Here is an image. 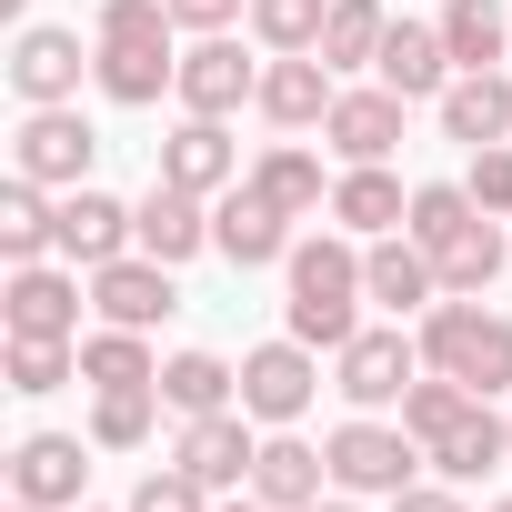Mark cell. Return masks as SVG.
<instances>
[{"label":"cell","instance_id":"1","mask_svg":"<svg viewBox=\"0 0 512 512\" xmlns=\"http://www.w3.org/2000/svg\"><path fill=\"white\" fill-rule=\"evenodd\" d=\"M362 241L352 231H302L292 262H282V332L312 352H342L362 332Z\"/></svg>","mask_w":512,"mask_h":512},{"label":"cell","instance_id":"2","mask_svg":"<svg viewBox=\"0 0 512 512\" xmlns=\"http://www.w3.org/2000/svg\"><path fill=\"white\" fill-rule=\"evenodd\" d=\"M412 342H422V362H432V372L472 382L482 402H502V392H512V312L442 292V302H432V312L412 322Z\"/></svg>","mask_w":512,"mask_h":512},{"label":"cell","instance_id":"3","mask_svg":"<svg viewBox=\"0 0 512 512\" xmlns=\"http://www.w3.org/2000/svg\"><path fill=\"white\" fill-rule=\"evenodd\" d=\"M322 452H332V492H362V502H402V492L422 482V462H432V452H422L402 422H382V412H352Z\"/></svg>","mask_w":512,"mask_h":512},{"label":"cell","instance_id":"4","mask_svg":"<svg viewBox=\"0 0 512 512\" xmlns=\"http://www.w3.org/2000/svg\"><path fill=\"white\" fill-rule=\"evenodd\" d=\"M422 382V342H402V322H362L332 352V392L352 412H402V392Z\"/></svg>","mask_w":512,"mask_h":512},{"label":"cell","instance_id":"5","mask_svg":"<svg viewBox=\"0 0 512 512\" xmlns=\"http://www.w3.org/2000/svg\"><path fill=\"white\" fill-rule=\"evenodd\" d=\"M312 392H322V352L312 342H251L241 352V412L262 422V432H292L302 412H312Z\"/></svg>","mask_w":512,"mask_h":512},{"label":"cell","instance_id":"6","mask_svg":"<svg viewBox=\"0 0 512 512\" xmlns=\"http://www.w3.org/2000/svg\"><path fill=\"white\" fill-rule=\"evenodd\" d=\"M101 161V131L81 121V101H51V111H21L11 131V171H31L41 191H81Z\"/></svg>","mask_w":512,"mask_h":512},{"label":"cell","instance_id":"7","mask_svg":"<svg viewBox=\"0 0 512 512\" xmlns=\"http://www.w3.org/2000/svg\"><path fill=\"white\" fill-rule=\"evenodd\" d=\"M292 241H302V231H292V211L251 191V171L211 201V251H221L231 272H282V262H292Z\"/></svg>","mask_w":512,"mask_h":512},{"label":"cell","instance_id":"8","mask_svg":"<svg viewBox=\"0 0 512 512\" xmlns=\"http://www.w3.org/2000/svg\"><path fill=\"white\" fill-rule=\"evenodd\" d=\"M171 101L201 111V121H231V111L262 101V61H241L231 31H201V41H181V81H171Z\"/></svg>","mask_w":512,"mask_h":512},{"label":"cell","instance_id":"9","mask_svg":"<svg viewBox=\"0 0 512 512\" xmlns=\"http://www.w3.org/2000/svg\"><path fill=\"white\" fill-rule=\"evenodd\" d=\"M0 322L31 342H81V262H11V292H0Z\"/></svg>","mask_w":512,"mask_h":512},{"label":"cell","instance_id":"10","mask_svg":"<svg viewBox=\"0 0 512 512\" xmlns=\"http://www.w3.org/2000/svg\"><path fill=\"white\" fill-rule=\"evenodd\" d=\"M171 462H181L191 482H211V492H251L262 422H251L241 402H231V412H191V422H181V442H171Z\"/></svg>","mask_w":512,"mask_h":512},{"label":"cell","instance_id":"11","mask_svg":"<svg viewBox=\"0 0 512 512\" xmlns=\"http://www.w3.org/2000/svg\"><path fill=\"white\" fill-rule=\"evenodd\" d=\"M91 432H21L11 452V502H41V512H81L91 492Z\"/></svg>","mask_w":512,"mask_h":512},{"label":"cell","instance_id":"12","mask_svg":"<svg viewBox=\"0 0 512 512\" xmlns=\"http://www.w3.org/2000/svg\"><path fill=\"white\" fill-rule=\"evenodd\" d=\"M332 101H342V71H332L322 51H272V61H262V101H251V111H262L272 131H322Z\"/></svg>","mask_w":512,"mask_h":512},{"label":"cell","instance_id":"13","mask_svg":"<svg viewBox=\"0 0 512 512\" xmlns=\"http://www.w3.org/2000/svg\"><path fill=\"white\" fill-rule=\"evenodd\" d=\"M81 31H61V21H21L11 31V91H21V111H51V101H81Z\"/></svg>","mask_w":512,"mask_h":512},{"label":"cell","instance_id":"14","mask_svg":"<svg viewBox=\"0 0 512 512\" xmlns=\"http://www.w3.org/2000/svg\"><path fill=\"white\" fill-rule=\"evenodd\" d=\"M402 91L392 81H342V101H332V121H322V141H332V161L352 171V161H392L402 151Z\"/></svg>","mask_w":512,"mask_h":512},{"label":"cell","instance_id":"15","mask_svg":"<svg viewBox=\"0 0 512 512\" xmlns=\"http://www.w3.org/2000/svg\"><path fill=\"white\" fill-rule=\"evenodd\" d=\"M362 292H372L392 322H422V312L442 302V262H432L412 231H382V241H362Z\"/></svg>","mask_w":512,"mask_h":512},{"label":"cell","instance_id":"16","mask_svg":"<svg viewBox=\"0 0 512 512\" xmlns=\"http://www.w3.org/2000/svg\"><path fill=\"white\" fill-rule=\"evenodd\" d=\"M91 312L121 322V332H161V322L181 312L171 262H151V251H121V262H101V272H91Z\"/></svg>","mask_w":512,"mask_h":512},{"label":"cell","instance_id":"17","mask_svg":"<svg viewBox=\"0 0 512 512\" xmlns=\"http://www.w3.org/2000/svg\"><path fill=\"white\" fill-rule=\"evenodd\" d=\"M161 181H181V191L221 201V191L241 181V141H231V121H201V111H181V121L161 131Z\"/></svg>","mask_w":512,"mask_h":512},{"label":"cell","instance_id":"18","mask_svg":"<svg viewBox=\"0 0 512 512\" xmlns=\"http://www.w3.org/2000/svg\"><path fill=\"white\" fill-rule=\"evenodd\" d=\"M61 262H81V272H101V262H121V251H141V231H131V201H111L101 181H81V191H61Z\"/></svg>","mask_w":512,"mask_h":512},{"label":"cell","instance_id":"19","mask_svg":"<svg viewBox=\"0 0 512 512\" xmlns=\"http://www.w3.org/2000/svg\"><path fill=\"white\" fill-rule=\"evenodd\" d=\"M131 231H141V251L151 262H191V251H211V201L201 191H181V181H151L141 201H131Z\"/></svg>","mask_w":512,"mask_h":512},{"label":"cell","instance_id":"20","mask_svg":"<svg viewBox=\"0 0 512 512\" xmlns=\"http://www.w3.org/2000/svg\"><path fill=\"white\" fill-rule=\"evenodd\" d=\"M432 111H442V141L492 151V141H512V71H502V61H492V71H452V91H442Z\"/></svg>","mask_w":512,"mask_h":512},{"label":"cell","instance_id":"21","mask_svg":"<svg viewBox=\"0 0 512 512\" xmlns=\"http://www.w3.org/2000/svg\"><path fill=\"white\" fill-rule=\"evenodd\" d=\"M251 492L272 512H312L332 492V452H312L302 432H262V462H251Z\"/></svg>","mask_w":512,"mask_h":512},{"label":"cell","instance_id":"22","mask_svg":"<svg viewBox=\"0 0 512 512\" xmlns=\"http://www.w3.org/2000/svg\"><path fill=\"white\" fill-rule=\"evenodd\" d=\"M452 51H442V21H392V41H382V61H372V81H392L402 101H442L452 91Z\"/></svg>","mask_w":512,"mask_h":512},{"label":"cell","instance_id":"23","mask_svg":"<svg viewBox=\"0 0 512 512\" xmlns=\"http://www.w3.org/2000/svg\"><path fill=\"white\" fill-rule=\"evenodd\" d=\"M91 81H101V101L151 111V101L181 81V41H121V51H101V41H91Z\"/></svg>","mask_w":512,"mask_h":512},{"label":"cell","instance_id":"24","mask_svg":"<svg viewBox=\"0 0 512 512\" xmlns=\"http://www.w3.org/2000/svg\"><path fill=\"white\" fill-rule=\"evenodd\" d=\"M332 221H342L352 241H382V231L412 221V191L392 181V161H352V171L332 181Z\"/></svg>","mask_w":512,"mask_h":512},{"label":"cell","instance_id":"25","mask_svg":"<svg viewBox=\"0 0 512 512\" xmlns=\"http://www.w3.org/2000/svg\"><path fill=\"white\" fill-rule=\"evenodd\" d=\"M251 191L282 201L292 221H322V211H332V171H322V151H312V141H272L262 161H251Z\"/></svg>","mask_w":512,"mask_h":512},{"label":"cell","instance_id":"26","mask_svg":"<svg viewBox=\"0 0 512 512\" xmlns=\"http://www.w3.org/2000/svg\"><path fill=\"white\" fill-rule=\"evenodd\" d=\"M422 452H432V472H442V482H482V472H502V462H512V422H502L492 402H472V412H462L452 432H432Z\"/></svg>","mask_w":512,"mask_h":512},{"label":"cell","instance_id":"27","mask_svg":"<svg viewBox=\"0 0 512 512\" xmlns=\"http://www.w3.org/2000/svg\"><path fill=\"white\" fill-rule=\"evenodd\" d=\"M51 241H61V191L11 171L0 181V262H51Z\"/></svg>","mask_w":512,"mask_h":512},{"label":"cell","instance_id":"28","mask_svg":"<svg viewBox=\"0 0 512 512\" xmlns=\"http://www.w3.org/2000/svg\"><path fill=\"white\" fill-rule=\"evenodd\" d=\"M81 382H91V392H141V382H161V352H151V332H121V322L81 332Z\"/></svg>","mask_w":512,"mask_h":512},{"label":"cell","instance_id":"29","mask_svg":"<svg viewBox=\"0 0 512 512\" xmlns=\"http://www.w3.org/2000/svg\"><path fill=\"white\" fill-rule=\"evenodd\" d=\"M161 402L191 422V412H231L241 402V362H221V352H171L161 362Z\"/></svg>","mask_w":512,"mask_h":512},{"label":"cell","instance_id":"30","mask_svg":"<svg viewBox=\"0 0 512 512\" xmlns=\"http://www.w3.org/2000/svg\"><path fill=\"white\" fill-rule=\"evenodd\" d=\"M432 262H442V292H462V302H492V282H502V262H512V241H502V221L482 211L452 251H432Z\"/></svg>","mask_w":512,"mask_h":512},{"label":"cell","instance_id":"31","mask_svg":"<svg viewBox=\"0 0 512 512\" xmlns=\"http://www.w3.org/2000/svg\"><path fill=\"white\" fill-rule=\"evenodd\" d=\"M442 51L462 71H492L512 51V11H502V0H442Z\"/></svg>","mask_w":512,"mask_h":512},{"label":"cell","instance_id":"32","mask_svg":"<svg viewBox=\"0 0 512 512\" xmlns=\"http://www.w3.org/2000/svg\"><path fill=\"white\" fill-rule=\"evenodd\" d=\"M382 41H392V11H382V0H332V21H322V61H332L342 81L372 71Z\"/></svg>","mask_w":512,"mask_h":512},{"label":"cell","instance_id":"33","mask_svg":"<svg viewBox=\"0 0 512 512\" xmlns=\"http://www.w3.org/2000/svg\"><path fill=\"white\" fill-rule=\"evenodd\" d=\"M161 382H141V392H91V442L101 452H141L151 432H161Z\"/></svg>","mask_w":512,"mask_h":512},{"label":"cell","instance_id":"34","mask_svg":"<svg viewBox=\"0 0 512 512\" xmlns=\"http://www.w3.org/2000/svg\"><path fill=\"white\" fill-rule=\"evenodd\" d=\"M472 221H482V201H472L462 181H412V221H402V231H412L422 251H452Z\"/></svg>","mask_w":512,"mask_h":512},{"label":"cell","instance_id":"35","mask_svg":"<svg viewBox=\"0 0 512 512\" xmlns=\"http://www.w3.org/2000/svg\"><path fill=\"white\" fill-rule=\"evenodd\" d=\"M472 402H482L472 382H452V372H432V362H422V382L402 392V432H412V442H432V432H452Z\"/></svg>","mask_w":512,"mask_h":512},{"label":"cell","instance_id":"36","mask_svg":"<svg viewBox=\"0 0 512 512\" xmlns=\"http://www.w3.org/2000/svg\"><path fill=\"white\" fill-rule=\"evenodd\" d=\"M332 0H251V41L262 51H322Z\"/></svg>","mask_w":512,"mask_h":512},{"label":"cell","instance_id":"37","mask_svg":"<svg viewBox=\"0 0 512 512\" xmlns=\"http://www.w3.org/2000/svg\"><path fill=\"white\" fill-rule=\"evenodd\" d=\"M61 382H81V342H31V332H11V392L41 402V392H61Z\"/></svg>","mask_w":512,"mask_h":512},{"label":"cell","instance_id":"38","mask_svg":"<svg viewBox=\"0 0 512 512\" xmlns=\"http://www.w3.org/2000/svg\"><path fill=\"white\" fill-rule=\"evenodd\" d=\"M91 41L101 51H121V41H181V21H171V0H101Z\"/></svg>","mask_w":512,"mask_h":512},{"label":"cell","instance_id":"39","mask_svg":"<svg viewBox=\"0 0 512 512\" xmlns=\"http://www.w3.org/2000/svg\"><path fill=\"white\" fill-rule=\"evenodd\" d=\"M211 502H221V492H211V482H191L181 462H161V472H141V482H131V512H211Z\"/></svg>","mask_w":512,"mask_h":512},{"label":"cell","instance_id":"40","mask_svg":"<svg viewBox=\"0 0 512 512\" xmlns=\"http://www.w3.org/2000/svg\"><path fill=\"white\" fill-rule=\"evenodd\" d=\"M462 191H472V201H482V211L502 221V211H512V141H492V151H472V161H462Z\"/></svg>","mask_w":512,"mask_h":512},{"label":"cell","instance_id":"41","mask_svg":"<svg viewBox=\"0 0 512 512\" xmlns=\"http://www.w3.org/2000/svg\"><path fill=\"white\" fill-rule=\"evenodd\" d=\"M251 11V0H171V21H181V41H201V31H231Z\"/></svg>","mask_w":512,"mask_h":512},{"label":"cell","instance_id":"42","mask_svg":"<svg viewBox=\"0 0 512 512\" xmlns=\"http://www.w3.org/2000/svg\"><path fill=\"white\" fill-rule=\"evenodd\" d=\"M392 512H472V502H462V482H412Z\"/></svg>","mask_w":512,"mask_h":512},{"label":"cell","instance_id":"43","mask_svg":"<svg viewBox=\"0 0 512 512\" xmlns=\"http://www.w3.org/2000/svg\"><path fill=\"white\" fill-rule=\"evenodd\" d=\"M211 512H272V502H262V492H221Z\"/></svg>","mask_w":512,"mask_h":512},{"label":"cell","instance_id":"44","mask_svg":"<svg viewBox=\"0 0 512 512\" xmlns=\"http://www.w3.org/2000/svg\"><path fill=\"white\" fill-rule=\"evenodd\" d=\"M312 512H362V492H322V502H312Z\"/></svg>","mask_w":512,"mask_h":512},{"label":"cell","instance_id":"45","mask_svg":"<svg viewBox=\"0 0 512 512\" xmlns=\"http://www.w3.org/2000/svg\"><path fill=\"white\" fill-rule=\"evenodd\" d=\"M0 21H11V31H21V21H31V0H0Z\"/></svg>","mask_w":512,"mask_h":512},{"label":"cell","instance_id":"46","mask_svg":"<svg viewBox=\"0 0 512 512\" xmlns=\"http://www.w3.org/2000/svg\"><path fill=\"white\" fill-rule=\"evenodd\" d=\"M81 512H131V502H81Z\"/></svg>","mask_w":512,"mask_h":512},{"label":"cell","instance_id":"47","mask_svg":"<svg viewBox=\"0 0 512 512\" xmlns=\"http://www.w3.org/2000/svg\"><path fill=\"white\" fill-rule=\"evenodd\" d=\"M11 512H41V502H11Z\"/></svg>","mask_w":512,"mask_h":512},{"label":"cell","instance_id":"48","mask_svg":"<svg viewBox=\"0 0 512 512\" xmlns=\"http://www.w3.org/2000/svg\"><path fill=\"white\" fill-rule=\"evenodd\" d=\"M482 512H512V502H482Z\"/></svg>","mask_w":512,"mask_h":512},{"label":"cell","instance_id":"49","mask_svg":"<svg viewBox=\"0 0 512 512\" xmlns=\"http://www.w3.org/2000/svg\"><path fill=\"white\" fill-rule=\"evenodd\" d=\"M502 422H512V412H502Z\"/></svg>","mask_w":512,"mask_h":512}]
</instances>
